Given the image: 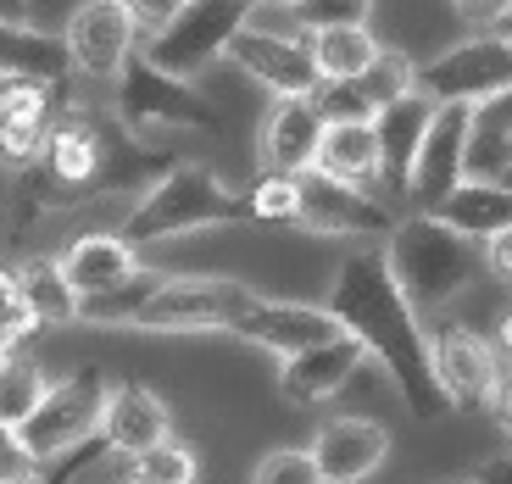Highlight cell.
Instances as JSON below:
<instances>
[{
	"mask_svg": "<svg viewBox=\"0 0 512 484\" xmlns=\"http://www.w3.org/2000/svg\"><path fill=\"white\" fill-rule=\"evenodd\" d=\"M251 484H323V479H318V468H312V451L284 446V451H268V457L256 462Z\"/></svg>",
	"mask_w": 512,
	"mask_h": 484,
	"instance_id": "836d02e7",
	"label": "cell"
},
{
	"mask_svg": "<svg viewBox=\"0 0 512 484\" xmlns=\"http://www.w3.org/2000/svg\"><path fill=\"white\" fill-rule=\"evenodd\" d=\"M312 167L329 173V179H340V184L373 190L379 184V134H373V123H329Z\"/></svg>",
	"mask_w": 512,
	"mask_h": 484,
	"instance_id": "4316f807",
	"label": "cell"
},
{
	"mask_svg": "<svg viewBox=\"0 0 512 484\" xmlns=\"http://www.w3.org/2000/svg\"><path fill=\"white\" fill-rule=\"evenodd\" d=\"M167 167H173V156H167L162 145L128 134V128L106 112L101 117V167H95L90 201H140Z\"/></svg>",
	"mask_w": 512,
	"mask_h": 484,
	"instance_id": "2e32d148",
	"label": "cell"
},
{
	"mask_svg": "<svg viewBox=\"0 0 512 484\" xmlns=\"http://www.w3.org/2000/svg\"><path fill=\"white\" fill-rule=\"evenodd\" d=\"M195 479H201V462L184 440H162V446L123 462V484H195Z\"/></svg>",
	"mask_w": 512,
	"mask_h": 484,
	"instance_id": "f1b7e54d",
	"label": "cell"
},
{
	"mask_svg": "<svg viewBox=\"0 0 512 484\" xmlns=\"http://www.w3.org/2000/svg\"><path fill=\"white\" fill-rule=\"evenodd\" d=\"M0 23H34V0H0Z\"/></svg>",
	"mask_w": 512,
	"mask_h": 484,
	"instance_id": "60d3db41",
	"label": "cell"
},
{
	"mask_svg": "<svg viewBox=\"0 0 512 484\" xmlns=\"http://www.w3.org/2000/svg\"><path fill=\"white\" fill-rule=\"evenodd\" d=\"M251 6H295V0H251Z\"/></svg>",
	"mask_w": 512,
	"mask_h": 484,
	"instance_id": "ee69618b",
	"label": "cell"
},
{
	"mask_svg": "<svg viewBox=\"0 0 512 484\" xmlns=\"http://www.w3.org/2000/svg\"><path fill=\"white\" fill-rule=\"evenodd\" d=\"M429 212H435L446 229L490 245L496 234L512 229V184H501V179H462L457 190H451L446 201H435Z\"/></svg>",
	"mask_w": 512,
	"mask_h": 484,
	"instance_id": "cb8c5ba5",
	"label": "cell"
},
{
	"mask_svg": "<svg viewBox=\"0 0 512 484\" xmlns=\"http://www.w3.org/2000/svg\"><path fill=\"white\" fill-rule=\"evenodd\" d=\"M290 17L301 23V34H318V28L368 23V17H373V0H295Z\"/></svg>",
	"mask_w": 512,
	"mask_h": 484,
	"instance_id": "d6a6232c",
	"label": "cell"
},
{
	"mask_svg": "<svg viewBox=\"0 0 512 484\" xmlns=\"http://www.w3.org/2000/svg\"><path fill=\"white\" fill-rule=\"evenodd\" d=\"M39 334L34 312H28L23 301V284H17V262H0V345H12V351H23L28 340Z\"/></svg>",
	"mask_w": 512,
	"mask_h": 484,
	"instance_id": "1f68e13d",
	"label": "cell"
},
{
	"mask_svg": "<svg viewBox=\"0 0 512 484\" xmlns=\"http://www.w3.org/2000/svg\"><path fill=\"white\" fill-rule=\"evenodd\" d=\"M329 312L362 345V357H373L390 373L396 401L418 423H435L440 412H451L446 395H440L435 362H429V329L418 323V306L407 301V290L390 273L384 245H362L340 262L329 284Z\"/></svg>",
	"mask_w": 512,
	"mask_h": 484,
	"instance_id": "6da1fadb",
	"label": "cell"
},
{
	"mask_svg": "<svg viewBox=\"0 0 512 484\" xmlns=\"http://www.w3.org/2000/svg\"><path fill=\"white\" fill-rule=\"evenodd\" d=\"M73 84H112L123 62L140 51V23L123 0H78L62 23Z\"/></svg>",
	"mask_w": 512,
	"mask_h": 484,
	"instance_id": "9c48e42d",
	"label": "cell"
},
{
	"mask_svg": "<svg viewBox=\"0 0 512 484\" xmlns=\"http://www.w3.org/2000/svg\"><path fill=\"white\" fill-rule=\"evenodd\" d=\"M56 262H62L67 284L78 290V301L112 295V290H123V284L140 273V251H134L117 229H78L73 240H62Z\"/></svg>",
	"mask_w": 512,
	"mask_h": 484,
	"instance_id": "44dd1931",
	"label": "cell"
},
{
	"mask_svg": "<svg viewBox=\"0 0 512 484\" xmlns=\"http://www.w3.org/2000/svg\"><path fill=\"white\" fill-rule=\"evenodd\" d=\"M295 229L307 234H329V240H384L396 229V206L379 190H357V184H340L329 173H301V212H295Z\"/></svg>",
	"mask_w": 512,
	"mask_h": 484,
	"instance_id": "30bf717a",
	"label": "cell"
},
{
	"mask_svg": "<svg viewBox=\"0 0 512 484\" xmlns=\"http://www.w3.org/2000/svg\"><path fill=\"white\" fill-rule=\"evenodd\" d=\"M418 90L435 106H490L512 95V45L501 34H474L418 67Z\"/></svg>",
	"mask_w": 512,
	"mask_h": 484,
	"instance_id": "ba28073f",
	"label": "cell"
},
{
	"mask_svg": "<svg viewBox=\"0 0 512 484\" xmlns=\"http://www.w3.org/2000/svg\"><path fill=\"white\" fill-rule=\"evenodd\" d=\"M229 223H251L245 195L229 190L206 162H173L140 201H128L117 234L140 251V245H167L201 229H229Z\"/></svg>",
	"mask_w": 512,
	"mask_h": 484,
	"instance_id": "3957f363",
	"label": "cell"
},
{
	"mask_svg": "<svg viewBox=\"0 0 512 484\" xmlns=\"http://www.w3.org/2000/svg\"><path fill=\"white\" fill-rule=\"evenodd\" d=\"M17 284H23V301H28L39 329H67V323H78V306L84 301H78V290L67 284L56 251H28L23 262H17Z\"/></svg>",
	"mask_w": 512,
	"mask_h": 484,
	"instance_id": "484cf974",
	"label": "cell"
},
{
	"mask_svg": "<svg viewBox=\"0 0 512 484\" xmlns=\"http://www.w3.org/2000/svg\"><path fill=\"white\" fill-rule=\"evenodd\" d=\"M45 390H51V373L39 368L28 351H17V357L0 368V423H12L17 429V423L39 407V395Z\"/></svg>",
	"mask_w": 512,
	"mask_h": 484,
	"instance_id": "f546056e",
	"label": "cell"
},
{
	"mask_svg": "<svg viewBox=\"0 0 512 484\" xmlns=\"http://www.w3.org/2000/svg\"><path fill=\"white\" fill-rule=\"evenodd\" d=\"M384 457H390V429L379 418H357V412L329 418L312 440V468L323 484H362L384 468Z\"/></svg>",
	"mask_w": 512,
	"mask_h": 484,
	"instance_id": "ac0fdd59",
	"label": "cell"
},
{
	"mask_svg": "<svg viewBox=\"0 0 512 484\" xmlns=\"http://www.w3.org/2000/svg\"><path fill=\"white\" fill-rule=\"evenodd\" d=\"M307 51H312L318 78L334 84V78H357L362 67H373V56L384 45L373 39L368 23H346V28H318V34H307Z\"/></svg>",
	"mask_w": 512,
	"mask_h": 484,
	"instance_id": "83f0119b",
	"label": "cell"
},
{
	"mask_svg": "<svg viewBox=\"0 0 512 484\" xmlns=\"http://www.w3.org/2000/svg\"><path fill=\"white\" fill-rule=\"evenodd\" d=\"M128 12H134V23H140V34H151V28H162L167 17L179 12L184 0H123Z\"/></svg>",
	"mask_w": 512,
	"mask_h": 484,
	"instance_id": "d590c367",
	"label": "cell"
},
{
	"mask_svg": "<svg viewBox=\"0 0 512 484\" xmlns=\"http://www.w3.org/2000/svg\"><path fill=\"white\" fill-rule=\"evenodd\" d=\"M474 484H512V451H507V457H490L485 473H479Z\"/></svg>",
	"mask_w": 512,
	"mask_h": 484,
	"instance_id": "ab89813d",
	"label": "cell"
},
{
	"mask_svg": "<svg viewBox=\"0 0 512 484\" xmlns=\"http://www.w3.org/2000/svg\"><path fill=\"white\" fill-rule=\"evenodd\" d=\"M323 112L318 101H273L262 117V134H256V151L268 173H312L323 145Z\"/></svg>",
	"mask_w": 512,
	"mask_h": 484,
	"instance_id": "603a6c76",
	"label": "cell"
},
{
	"mask_svg": "<svg viewBox=\"0 0 512 484\" xmlns=\"http://www.w3.org/2000/svg\"><path fill=\"white\" fill-rule=\"evenodd\" d=\"M435 123V101L423 90L390 101L379 117H373V134H379V184L384 195H401L407 201V184H412V162L423 151V134Z\"/></svg>",
	"mask_w": 512,
	"mask_h": 484,
	"instance_id": "7402d4cb",
	"label": "cell"
},
{
	"mask_svg": "<svg viewBox=\"0 0 512 484\" xmlns=\"http://www.w3.org/2000/svg\"><path fill=\"white\" fill-rule=\"evenodd\" d=\"M412 90H418V62H412L407 51H390V45H384V51L373 56V67H362L357 78L323 84L312 101H318L323 123H373L384 106L412 95Z\"/></svg>",
	"mask_w": 512,
	"mask_h": 484,
	"instance_id": "4fadbf2b",
	"label": "cell"
},
{
	"mask_svg": "<svg viewBox=\"0 0 512 484\" xmlns=\"http://www.w3.org/2000/svg\"><path fill=\"white\" fill-rule=\"evenodd\" d=\"M429 362H435V379L440 395H446L451 412H485L496 401V379H501V362L474 329L462 323H446V329L429 334Z\"/></svg>",
	"mask_w": 512,
	"mask_h": 484,
	"instance_id": "7c38bea8",
	"label": "cell"
},
{
	"mask_svg": "<svg viewBox=\"0 0 512 484\" xmlns=\"http://www.w3.org/2000/svg\"><path fill=\"white\" fill-rule=\"evenodd\" d=\"M501 351H507V362H512V312L501 318Z\"/></svg>",
	"mask_w": 512,
	"mask_h": 484,
	"instance_id": "7bdbcfd3",
	"label": "cell"
},
{
	"mask_svg": "<svg viewBox=\"0 0 512 484\" xmlns=\"http://www.w3.org/2000/svg\"><path fill=\"white\" fill-rule=\"evenodd\" d=\"M301 212V173H268L245 190V217L251 223H295Z\"/></svg>",
	"mask_w": 512,
	"mask_h": 484,
	"instance_id": "4dcf8cb0",
	"label": "cell"
},
{
	"mask_svg": "<svg viewBox=\"0 0 512 484\" xmlns=\"http://www.w3.org/2000/svg\"><path fill=\"white\" fill-rule=\"evenodd\" d=\"M384 256H390V273H396V284L407 290V301L418 312H440L490 268L485 245L446 229L435 212L396 217V229L384 234Z\"/></svg>",
	"mask_w": 512,
	"mask_h": 484,
	"instance_id": "277c9868",
	"label": "cell"
},
{
	"mask_svg": "<svg viewBox=\"0 0 512 484\" xmlns=\"http://www.w3.org/2000/svg\"><path fill=\"white\" fill-rule=\"evenodd\" d=\"M39 479H45V462L28 457L12 423H0V484H39Z\"/></svg>",
	"mask_w": 512,
	"mask_h": 484,
	"instance_id": "e575fe53",
	"label": "cell"
},
{
	"mask_svg": "<svg viewBox=\"0 0 512 484\" xmlns=\"http://www.w3.org/2000/svg\"><path fill=\"white\" fill-rule=\"evenodd\" d=\"M468 140H474V106H435V123L423 134V151L407 184L412 212H429L468 179Z\"/></svg>",
	"mask_w": 512,
	"mask_h": 484,
	"instance_id": "5bb4252c",
	"label": "cell"
},
{
	"mask_svg": "<svg viewBox=\"0 0 512 484\" xmlns=\"http://www.w3.org/2000/svg\"><path fill=\"white\" fill-rule=\"evenodd\" d=\"M112 457H140V451L173 440V412L151 384H112L101 407V434H95Z\"/></svg>",
	"mask_w": 512,
	"mask_h": 484,
	"instance_id": "d6986e66",
	"label": "cell"
},
{
	"mask_svg": "<svg viewBox=\"0 0 512 484\" xmlns=\"http://www.w3.org/2000/svg\"><path fill=\"white\" fill-rule=\"evenodd\" d=\"M112 117L140 140H156V134H218L223 128L218 106L195 90V78L162 73L140 51L112 78Z\"/></svg>",
	"mask_w": 512,
	"mask_h": 484,
	"instance_id": "5b68a950",
	"label": "cell"
},
{
	"mask_svg": "<svg viewBox=\"0 0 512 484\" xmlns=\"http://www.w3.org/2000/svg\"><path fill=\"white\" fill-rule=\"evenodd\" d=\"M490 34H501V39H507V45H512V12H501L496 23H490Z\"/></svg>",
	"mask_w": 512,
	"mask_h": 484,
	"instance_id": "b9f144b4",
	"label": "cell"
},
{
	"mask_svg": "<svg viewBox=\"0 0 512 484\" xmlns=\"http://www.w3.org/2000/svg\"><path fill=\"white\" fill-rule=\"evenodd\" d=\"M485 262H490V273H496V279H512V229L496 234V240L485 245Z\"/></svg>",
	"mask_w": 512,
	"mask_h": 484,
	"instance_id": "74e56055",
	"label": "cell"
},
{
	"mask_svg": "<svg viewBox=\"0 0 512 484\" xmlns=\"http://www.w3.org/2000/svg\"><path fill=\"white\" fill-rule=\"evenodd\" d=\"M229 56L251 84L273 95V101H312L323 90L318 67H312L307 51V34H279V28H262V23H245L240 34L229 39Z\"/></svg>",
	"mask_w": 512,
	"mask_h": 484,
	"instance_id": "8fae6325",
	"label": "cell"
},
{
	"mask_svg": "<svg viewBox=\"0 0 512 484\" xmlns=\"http://www.w3.org/2000/svg\"><path fill=\"white\" fill-rule=\"evenodd\" d=\"M256 290L240 279L212 273H134L123 290L90 295L78 306V323L128 334H229L251 312Z\"/></svg>",
	"mask_w": 512,
	"mask_h": 484,
	"instance_id": "7a4b0ae2",
	"label": "cell"
},
{
	"mask_svg": "<svg viewBox=\"0 0 512 484\" xmlns=\"http://www.w3.org/2000/svg\"><path fill=\"white\" fill-rule=\"evenodd\" d=\"M234 340L256 345V351H273V357H295V351H312V345L334 340L340 329V318H334L329 306H312V301H273V295H256L251 312H245L240 323H234Z\"/></svg>",
	"mask_w": 512,
	"mask_h": 484,
	"instance_id": "9a60e30c",
	"label": "cell"
},
{
	"mask_svg": "<svg viewBox=\"0 0 512 484\" xmlns=\"http://www.w3.org/2000/svg\"><path fill=\"white\" fill-rule=\"evenodd\" d=\"M0 78L73 84L62 34H56V28H39V23H0Z\"/></svg>",
	"mask_w": 512,
	"mask_h": 484,
	"instance_id": "d4e9b609",
	"label": "cell"
},
{
	"mask_svg": "<svg viewBox=\"0 0 512 484\" xmlns=\"http://www.w3.org/2000/svg\"><path fill=\"white\" fill-rule=\"evenodd\" d=\"M106 390H112V373L84 362V368L51 379V390L39 395V407L17 423V440L28 446L34 462H56L67 451L90 446L101 434V407H106Z\"/></svg>",
	"mask_w": 512,
	"mask_h": 484,
	"instance_id": "8992f818",
	"label": "cell"
},
{
	"mask_svg": "<svg viewBox=\"0 0 512 484\" xmlns=\"http://www.w3.org/2000/svg\"><path fill=\"white\" fill-rule=\"evenodd\" d=\"M251 12V0H184L162 28L140 34V56L173 78H195L229 51V39L251 23Z\"/></svg>",
	"mask_w": 512,
	"mask_h": 484,
	"instance_id": "52a82bcc",
	"label": "cell"
},
{
	"mask_svg": "<svg viewBox=\"0 0 512 484\" xmlns=\"http://www.w3.org/2000/svg\"><path fill=\"white\" fill-rule=\"evenodd\" d=\"M95 167H101V117L84 112L78 101H67L62 117L51 123V134H45L39 173H45V179H51L62 195H73V201L90 206Z\"/></svg>",
	"mask_w": 512,
	"mask_h": 484,
	"instance_id": "e0dca14e",
	"label": "cell"
},
{
	"mask_svg": "<svg viewBox=\"0 0 512 484\" xmlns=\"http://www.w3.org/2000/svg\"><path fill=\"white\" fill-rule=\"evenodd\" d=\"M490 412H496V423L512 434V368H501V379H496V401H490Z\"/></svg>",
	"mask_w": 512,
	"mask_h": 484,
	"instance_id": "f35d334b",
	"label": "cell"
},
{
	"mask_svg": "<svg viewBox=\"0 0 512 484\" xmlns=\"http://www.w3.org/2000/svg\"><path fill=\"white\" fill-rule=\"evenodd\" d=\"M362 362H368V357H362V345L351 340V334H334V340L312 345V351L284 357L279 395L290 401V407H323V401H334V395L357 379Z\"/></svg>",
	"mask_w": 512,
	"mask_h": 484,
	"instance_id": "ffe728a7",
	"label": "cell"
},
{
	"mask_svg": "<svg viewBox=\"0 0 512 484\" xmlns=\"http://www.w3.org/2000/svg\"><path fill=\"white\" fill-rule=\"evenodd\" d=\"M468 23H496L501 12H512V0H451Z\"/></svg>",
	"mask_w": 512,
	"mask_h": 484,
	"instance_id": "8d00e7d4",
	"label": "cell"
}]
</instances>
